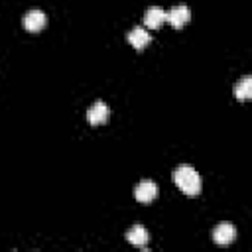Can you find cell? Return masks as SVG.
<instances>
[{
    "mask_svg": "<svg viewBox=\"0 0 252 252\" xmlns=\"http://www.w3.org/2000/svg\"><path fill=\"white\" fill-rule=\"evenodd\" d=\"M45 22H47L45 14H43L41 10H37V8L30 10V12L24 16V26H26V30H30V32H37V30H41V28L45 26Z\"/></svg>",
    "mask_w": 252,
    "mask_h": 252,
    "instance_id": "obj_7",
    "label": "cell"
},
{
    "mask_svg": "<svg viewBox=\"0 0 252 252\" xmlns=\"http://www.w3.org/2000/svg\"><path fill=\"white\" fill-rule=\"evenodd\" d=\"M234 96L240 98V100H246L252 96V79L246 75L240 79V83L234 85Z\"/></svg>",
    "mask_w": 252,
    "mask_h": 252,
    "instance_id": "obj_10",
    "label": "cell"
},
{
    "mask_svg": "<svg viewBox=\"0 0 252 252\" xmlns=\"http://www.w3.org/2000/svg\"><path fill=\"white\" fill-rule=\"evenodd\" d=\"M165 20H167V12H165L163 8H159V6H150V8L146 10V16H144L146 28L156 30V28H159Z\"/></svg>",
    "mask_w": 252,
    "mask_h": 252,
    "instance_id": "obj_3",
    "label": "cell"
},
{
    "mask_svg": "<svg viewBox=\"0 0 252 252\" xmlns=\"http://www.w3.org/2000/svg\"><path fill=\"white\" fill-rule=\"evenodd\" d=\"M87 118H89V122L91 124H102L106 118H108V106L102 102V100H94L91 106H89V110H87Z\"/></svg>",
    "mask_w": 252,
    "mask_h": 252,
    "instance_id": "obj_5",
    "label": "cell"
},
{
    "mask_svg": "<svg viewBox=\"0 0 252 252\" xmlns=\"http://www.w3.org/2000/svg\"><path fill=\"white\" fill-rule=\"evenodd\" d=\"M128 41H130V45H132V47L142 49V47H146V45L152 41V35H150V32H146V28L136 26V28L128 33Z\"/></svg>",
    "mask_w": 252,
    "mask_h": 252,
    "instance_id": "obj_8",
    "label": "cell"
},
{
    "mask_svg": "<svg viewBox=\"0 0 252 252\" xmlns=\"http://www.w3.org/2000/svg\"><path fill=\"white\" fill-rule=\"evenodd\" d=\"M173 181L185 195L193 197V195H199L201 191V177L191 165H179L173 171Z\"/></svg>",
    "mask_w": 252,
    "mask_h": 252,
    "instance_id": "obj_1",
    "label": "cell"
},
{
    "mask_svg": "<svg viewBox=\"0 0 252 252\" xmlns=\"http://www.w3.org/2000/svg\"><path fill=\"white\" fill-rule=\"evenodd\" d=\"M134 195H136V199H138L140 203H150V201H154L156 195H158V185H156L152 179H144V181H140V183L136 185Z\"/></svg>",
    "mask_w": 252,
    "mask_h": 252,
    "instance_id": "obj_2",
    "label": "cell"
},
{
    "mask_svg": "<svg viewBox=\"0 0 252 252\" xmlns=\"http://www.w3.org/2000/svg\"><path fill=\"white\" fill-rule=\"evenodd\" d=\"M236 238V230L232 224H219L213 232V240L219 244V246H228L232 240Z\"/></svg>",
    "mask_w": 252,
    "mask_h": 252,
    "instance_id": "obj_6",
    "label": "cell"
},
{
    "mask_svg": "<svg viewBox=\"0 0 252 252\" xmlns=\"http://www.w3.org/2000/svg\"><path fill=\"white\" fill-rule=\"evenodd\" d=\"M148 230L144 228V226H140V224H136L134 228H130L128 230V234H126V240L130 242V244H134V246H138V248H144L146 244H148Z\"/></svg>",
    "mask_w": 252,
    "mask_h": 252,
    "instance_id": "obj_9",
    "label": "cell"
},
{
    "mask_svg": "<svg viewBox=\"0 0 252 252\" xmlns=\"http://www.w3.org/2000/svg\"><path fill=\"white\" fill-rule=\"evenodd\" d=\"M167 22L173 28H183L189 22V8L185 4H177L167 12Z\"/></svg>",
    "mask_w": 252,
    "mask_h": 252,
    "instance_id": "obj_4",
    "label": "cell"
}]
</instances>
